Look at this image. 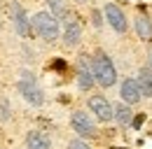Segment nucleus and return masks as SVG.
<instances>
[{
    "label": "nucleus",
    "instance_id": "1",
    "mask_svg": "<svg viewBox=\"0 0 152 149\" xmlns=\"http://www.w3.org/2000/svg\"><path fill=\"white\" fill-rule=\"evenodd\" d=\"M91 74H94V82H98V84H101V86H105V89H108V86H113L115 79H117V72H115L113 61L103 54V51H98V54L94 56Z\"/></svg>",
    "mask_w": 152,
    "mask_h": 149
},
{
    "label": "nucleus",
    "instance_id": "2",
    "mask_svg": "<svg viewBox=\"0 0 152 149\" xmlns=\"http://www.w3.org/2000/svg\"><path fill=\"white\" fill-rule=\"evenodd\" d=\"M19 93L23 95V100L26 103H31V105H42L45 103V93L40 89V84L35 82V77L28 72V70H23L19 77Z\"/></svg>",
    "mask_w": 152,
    "mask_h": 149
},
{
    "label": "nucleus",
    "instance_id": "3",
    "mask_svg": "<svg viewBox=\"0 0 152 149\" xmlns=\"http://www.w3.org/2000/svg\"><path fill=\"white\" fill-rule=\"evenodd\" d=\"M33 28H35V33H38L42 40H47V42H54L58 37V21L49 12H38L35 17H33Z\"/></svg>",
    "mask_w": 152,
    "mask_h": 149
},
{
    "label": "nucleus",
    "instance_id": "4",
    "mask_svg": "<svg viewBox=\"0 0 152 149\" xmlns=\"http://www.w3.org/2000/svg\"><path fill=\"white\" fill-rule=\"evenodd\" d=\"M70 124H73V130L80 133V135H87V137L96 135V126H94V121L87 116V112H73Z\"/></svg>",
    "mask_w": 152,
    "mask_h": 149
},
{
    "label": "nucleus",
    "instance_id": "5",
    "mask_svg": "<svg viewBox=\"0 0 152 149\" xmlns=\"http://www.w3.org/2000/svg\"><path fill=\"white\" fill-rule=\"evenodd\" d=\"M89 110L94 112L101 121H110L113 119V105L108 103L105 95H91L89 98Z\"/></svg>",
    "mask_w": 152,
    "mask_h": 149
},
{
    "label": "nucleus",
    "instance_id": "6",
    "mask_svg": "<svg viewBox=\"0 0 152 149\" xmlns=\"http://www.w3.org/2000/svg\"><path fill=\"white\" fill-rule=\"evenodd\" d=\"M12 23H14V30L19 33L21 37H28L31 35V23H28V17L23 12L19 2H12Z\"/></svg>",
    "mask_w": 152,
    "mask_h": 149
},
{
    "label": "nucleus",
    "instance_id": "7",
    "mask_svg": "<svg viewBox=\"0 0 152 149\" xmlns=\"http://www.w3.org/2000/svg\"><path fill=\"white\" fill-rule=\"evenodd\" d=\"M105 19H108V23L113 26L117 33H126V19H124V12L117 7V5H105Z\"/></svg>",
    "mask_w": 152,
    "mask_h": 149
},
{
    "label": "nucleus",
    "instance_id": "8",
    "mask_svg": "<svg viewBox=\"0 0 152 149\" xmlns=\"http://www.w3.org/2000/svg\"><path fill=\"white\" fill-rule=\"evenodd\" d=\"M77 82H80L82 91H89L94 86V74H91V68L84 56H80V61H77Z\"/></svg>",
    "mask_w": 152,
    "mask_h": 149
},
{
    "label": "nucleus",
    "instance_id": "9",
    "mask_svg": "<svg viewBox=\"0 0 152 149\" xmlns=\"http://www.w3.org/2000/svg\"><path fill=\"white\" fill-rule=\"evenodd\" d=\"M119 95H122V103H126V105H136V103L140 100V91H138L136 79H124Z\"/></svg>",
    "mask_w": 152,
    "mask_h": 149
},
{
    "label": "nucleus",
    "instance_id": "10",
    "mask_svg": "<svg viewBox=\"0 0 152 149\" xmlns=\"http://www.w3.org/2000/svg\"><path fill=\"white\" fill-rule=\"evenodd\" d=\"M82 40V30L77 21H66V30H63V42L66 47H77Z\"/></svg>",
    "mask_w": 152,
    "mask_h": 149
},
{
    "label": "nucleus",
    "instance_id": "11",
    "mask_svg": "<svg viewBox=\"0 0 152 149\" xmlns=\"http://www.w3.org/2000/svg\"><path fill=\"white\" fill-rule=\"evenodd\" d=\"M136 84H138V91H140V95H148V98H152V72L148 70V68H143V70L138 72Z\"/></svg>",
    "mask_w": 152,
    "mask_h": 149
},
{
    "label": "nucleus",
    "instance_id": "12",
    "mask_svg": "<svg viewBox=\"0 0 152 149\" xmlns=\"http://www.w3.org/2000/svg\"><path fill=\"white\" fill-rule=\"evenodd\" d=\"M26 142H28V149H52L49 140H47L42 133H38V130H31V133L26 135Z\"/></svg>",
    "mask_w": 152,
    "mask_h": 149
},
{
    "label": "nucleus",
    "instance_id": "13",
    "mask_svg": "<svg viewBox=\"0 0 152 149\" xmlns=\"http://www.w3.org/2000/svg\"><path fill=\"white\" fill-rule=\"evenodd\" d=\"M136 33H138L140 40H150L152 37V23L145 14H138L136 17Z\"/></svg>",
    "mask_w": 152,
    "mask_h": 149
},
{
    "label": "nucleus",
    "instance_id": "14",
    "mask_svg": "<svg viewBox=\"0 0 152 149\" xmlns=\"http://www.w3.org/2000/svg\"><path fill=\"white\" fill-rule=\"evenodd\" d=\"M113 116L124 126V124H131V119H133V112H131V107L129 105H117V107H113Z\"/></svg>",
    "mask_w": 152,
    "mask_h": 149
},
{
    "label": "nucleus",
    "instance_id": "15",
    "mask_svg": "<svg viewBox=\"0 0 152 149\" xmlns=\"http://www.w3.org/2000/svg\"><path fill=\"white\" fill-rule=\"evenodd\" d=\"M49 5H52V12H49V14L56 19V21L58 19H66V21H68V12H66V7H63L61 0H49Z\"/></svg>",
    "mask_w": 152,
    "mask_h": 149
},
{
    "label": "nucleus",
    "instance_id": "16",
    "mask_svg": "<svg viewBox=\"0 0 152 149\" xmlns=\"http://www.w3.org/2000/svg\"><path fill=\"white\" fill-rule=\"evenodd\" d=\"M12 116V107H10V103L5 100V98H0V121H7Z\"/></svg>",
    "mask_w": 152,
    "mask_h": 149
},
{
    "label": "nucleus",
    "instance_id": "17",
    "mask_svg": "<svg viewBox=\"0 0 152 149\" xmlns=\"http://www.w3.org/2000/svg\"><path fill=\"white\" fill-rule=\"evenodd\" d=\"M68 149H89V147H87V142H82V140H70V142H68Z\"/></svg>",
    "mask_w": 152,
    "mask_h": 149
},
{
    "label": "nucleus",
    "instance_id": "18",
    "mask_svg": "<svg viewBox=\"0 0 152 149\" xmlns=\"http://www.w3.org/2000/svg\"><path fill=\"white\" fill-rule=\"evenodd\" d=\"M143 121H145V116H143V114H138V116L133 119V126H136V128H140V126H143Z\"/></svg>",
    "mask_w": 152,
    "mask_h": 149
},
{
    "label": "nucleus",
    "instance_id": "19",
    "mask_svg": "<svg viewBox=\"0 0 152 149\" xmlns=\"http://www.w3.org/2000/svg\"><path fill=\"white\" fill-rule=\"evenodd\" d=\"M148 70L152 72V47L148 49Z\"/></svg>",
    "mask_w": 152,
    "mask_h": 149
},
{
    "label": "nucleus",
    "instance_id": "20",
    "mask_svg": "<svg viewBox=\"0 0 152 149\" xmlns=\"http://www.w3.org/2000/svg\"><path fill=\"white\" fill-rule=\"evenodd\" d=\"M54 68H56V70H63V68H66V63H63V61H56V63H54Z\"/></svg>",
    "mask_w": 152,
    "mask_h": 149
},
{
    "label": "nucleus",
    "instance_id": "21",
    "mask_svg": "<svg viewBox=\"0 0 152 149\" xmlns=\"http://www.w3.org/2000/svg\"><path fill=\"white\" fill-rule=\"evenodd\" d=\"M77 2H87V0H77Z\"/></svg>",
    "mask_w": 152,
    "mask_h": 149
},
{
    "label": "nucleus",
    "instance_id": "22",
    "mask_svg": "<svg viewBox=\"0 0 152 149\" xmlns=\"http://www.w3.org/2000/svg\"><path fill=\"white\" fill-rule=\"evenodd\" d=\"M113 149H122V147H113Z\"/></svg>",
    "mask_w": 152,
    "mask_h": 149
}]
</instances>
